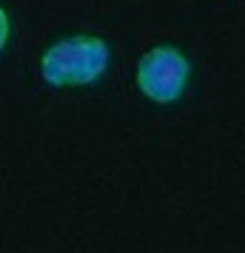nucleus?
Segmentation results:
<instances>
[{"instance_id": "obj_3", "label": "nucleus", "mask_w": 245, "mask_h": 253, "mask_svg": "<svg viewBox=\"0 0 245 253\" xmlns=\"http://www.w3.org/2000/svg\"><path fill=\"white\" fill-rule=\"evenodd\" d=\"M9 37H12V20H9V14H6V9L0 6V51L6 48V43H9Z\"/></svg>"}, {"instance_id": "obj_2", "label": "nucleus", "mask_w": 245, "mask_h": 253, "mask_svg": "<svg viewBox=\"0 0 245 253\" xmlns=\"http://www.w3.org/2000/svg\"><path fill=\"white\" fill-rule=\"evenodd\" d=\"M191 77V63L174 46H154L137 63V88L151 103H174Z\"/></svg>"}, {"instance_id": "obj_1", "label": "nucleus", "mask_w": 245, "mask_h": 253, "mask_svg": "<svg viewBox=\"0 0 245 253\" xmlns=\"http://www.w3.org/2000/svg\"><path fill=\"white\" fill-rule=\"evenodd\" d=\"M111 51L94 35H69L51 43L40 57V77L54 88L92 85L105 74Z\"/></svg>"}]
</instances>
